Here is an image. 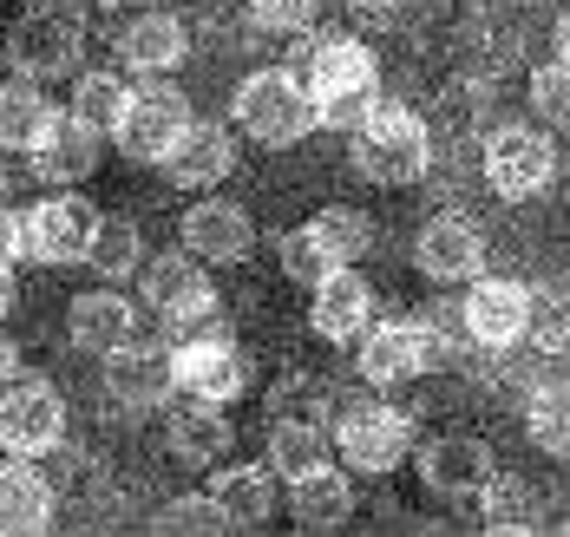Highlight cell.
Masks as SVG:
<instances>
[{"label":"cell","instance_id":"cell-1","mask_svg":"<svg viewBox=\"0 0 570 537\" xmlns=\"http://www.w3.org/2000/svg\"><path fill=\"white\" fill-rule=\"evenodd\" d=\"M308 106H315V125L328 131H354L381 106V60L354 40V33H328L308 47Z\"/></svg>","mask_w":570,"mask_h":537},{"label":"cell","instance_id":"cell-2","mask_svg":"<svg viewBox=\"0 0 570 537\" xmlns=\"http://www.w3.org/2000/svg\"><path fill=\"white\" fill-rule=\"evenodd\" d=\"M347 165L354 178L381 183V190H400V183H420L426 165H433V131L420 112H406L394 99H381L367 119L347 131Z\"/></svg>","mask_w":570,"mask_h":537},{"label":"cell","instance_id":"cell-3","mask_svg":"<svg viewBox=\"0 0 570 537\" xmlns=\"http://www.w3.org/2000/svg\"><path fill=\"white\" fill-rule=\"evenodd\" d=\"M86 53V7L79 0H27L7 27V66L20 79L53 86Z\"/></svg>","mask_w":570,"mask_h":537},{"label":"cell","instance_id":"cell-4","mask_svg":"<svg viewBox=\"0 0 570 537\" xmlns=\"http://www.w3.org/2000/svg\"><path fill=\"white\" fill-rule=\"evenodd\" d=\"M229 112H236V125H243L256 145H302L308 125H315L308 86H302L288 66H263V72H249V79L236 86Z\"/></svg>","mask_w":570,"mask_h":537},{"label":"cell","instance_id":"cell-5","mask_svg":"<svg viewBox=\"0 0 570 537\" xmlns=\"http://www.w3.org/2000/svg\"><path fill=\"white\" fill-rule=\"evenodd\" d=\"M453 360V335L426 315V321H367L361 335V374L367 380H413V374H433Z\"/></svg>","mask_w":570,"mask_h":537},{"label":"cell","instance_id":"cell-6","mask_svg":"<svg viewBox=\"0 0 570 537\" xmlns=\"http://www.w3.org/2000/svg\"><path fill=\"white\" fill-rule=\"evenodd\" d=\"M184 125H190V99L177 92L171 72H165V79L131 86V99H125V112H118V125H112V145L131 165H158Z\"/></svg>","mask_w":570,"mask_h":537},{"label":"cell","instance_id":"cell-7","mask_svg":"<svg viewBox=\"0 0 570 537\" xmlns=\"http://www.w3.org/2000/svg\"><path fill=\"white\" fill-rule=\"evenodd\" d=\"M138 296H145V308H151L158 321H171V328H184V335L217 328V321H210V315H217L210 276H204V262H197L190 249L145 262V269H138Z\"/></svg>","mask_w":570,"mask_h":537},{"label":"cell","instance_id":"cell-8","mask_svg":"<svg viewBox=\"0 0 570 537\" xmlns=\"http://www.w3.org/2000/svg\"><path fill=\"white\" fill-rule=\"evenodd\" d=\"M59 439H66V400H59L53 380H13L0 394V453L13 459H47Z\"/></svg>","mask_w":570,"mask_h":537},{"label":"cell","instance_id":"cell-9","mask_svg":"<svg viewBox=\"0 0 570 537\" xmlns=\"http://www.w3.org/2000/svg\"><path fill=\"white\" fill-rule=\"evenodd\" d=\"M335 453H342V466L354 473H394L400 459L413 453V426L400 407H381V400H354L342 407V426H335Z\"/></svg>","mask_w":570,"mask_h":537},{"label":"cell","instance_id":"cell-10","mask_svg":"<svg viewBox=\"0 0 570 537\" xmlns=\"http://www.w3.org/2000/svg\"><path fill=\"white\" fill-rule=\"evenodd\" d=\"M551 178H558V145H551V131H538V125H505V131H492V145H485V183H492L505 203L538 197Z\"/></svg>","mask_w":570,"mask_h":537},{"label":"cell","instance_id":"cell-11","mask_svg":"<svg viewBox=\"0 0 570 537\" xmlns=\"http://www.w3.org/2000/svg\"><path fill=\"white\" fill-rule=\"evenodd\" d=\"M92 230H99V210L79 190H47V203L27 210V256L47 269H72V262H86Z\"/></svg>","mask_w":570,"mask_h":537},{"label":"cell","instance_id":"cell-12","mask_svg":"<svg viewBox=\"0 0 570 537\" xmlns=\"http://www.w3.org/2000/svg\"><path fill=\"white\" fill-rule=\"evenodd\" d=\"M171 374H177V387H184L190 400H217V407H229V400L249 387V360H243V348L224 341L217 328L184 335V341L171 348Z\"/></svg>","mask_w":570,"mask_h":537},{"label":"cell","instance_id":"cell-13","mask_svg":"<svg viewBox=\"0 0 570 537\" xmlns=\"http://www.w3.org/2000/svg\"><path fill=\"white\" fill-rule=\"evenodd\" d=\"M27 158H33V178L47 183V190H72V183H86L92 171H99V158H106V131L86 125L79 112H53L47 131L27 145Z\"/></svg>","mask_w":570,"mask_h":537},{"label":"cell","instance_id":"cell-14","mask_svg":"<svg viewBox=\"0 0 570 537\" xmlns=\"http://www.w3.org/2000/svg\"><path fill=\"white\" fill-rule=\"evenodd\" d=\"M524 315H531V289L524 282H505V276H472L465 296H459L465 341H479V348H512V341H524Z\"/></svg>","mask_w":570,"mask_h":537},{"label":"cell","instance_id":"cell-15","mask_svg":"<svg viewBox=\"0 0 570 537\" xmlns=\"http://www.w3.org/2000/svg\"><path fill=\"white\" fill-rule=\"evenodd\" d=\"M308 328L328 341V348H354L361 335H367V321H374V289H367V276L354 269V262H335L315 289H308Z\"/></svg>","mask_w":570,"mask_h":537},{"label":"cell","instance_id":"cell-16","mask_svg":"<svg viewBox=\"0 0 570 537\" xmlns=\"http://www.w3.org/2000/svg\"><path fill=\"white\" fill-rule=\"evenodd\" d=\"M177 394L171 374V348H145V341H125L106 355V400L125 414H158Z\"/></svg>","mask_w":570,"mask_h":537},{"label":"cell","instance_id":"cell-17","mask_svg":"<svg viewBox=\"0 0 570 537\" xmlns=\"http://www.w3.org/2000/svg\"><path fill=\"white\" fill-rule=\"evenodd\" d=\"M413 262H420V276H433V282H472V276H485V230L472 223V217H433L420 242H413Z\"/></svg>","mask_w":570,"mask_h":537},{"label":"cell","instance_id":"cell-18","mask_svg":"<svg viewBox=\"0 0 570 537\" xmlns=\"http://www.w3.org/2000/svg\"><path fill=\"white\" fill-rule=\"evenodd\" d=\"M184 53H190V33H184V20L165 13V7H138V13L118 27V60L131 66V72H145V79L177 72Z\"/></svg>","mask_w":570,"mask_h":537},{"label":"cell","instance_id":"cell-19","mask_svg":"<svg viewBox=\"0 0 570 537\" xmlns=\"http://www.w3.org/2000/svg\"><path fill=\"white\" fill-rule=\"evenodd\" d=\"M177 242H184L197 262H243V256H249V242H256V223H249V210H243V203L210 197V203H190V210H184Z\"/></svg>","mask_w":570,"mask_h":537},{"label":"cell","instance_id":"cell-20","mask_svg":"<svg viewBox=\"0 0 570 537\" xmlns=\"http://www.w3.org/2000/svg\"><path fill=\"white\" fill-rule=\"evenodd\" d=\"M420 485L440 491V498H472L492 485V446L472 439V432H440L426 453H420Z\"/></svg>","mask_w":570,"mask_h":537},{"label":"cell","instance_id":"cell-21","mask_svg":"<svg viewBox=\"0 0 570 537\" xmlns=\"http://www.w3.org/2000/svg\"><path fill=\"white\" fill-rule=\"evenodd\" d=\"M66 335H72V348L79 355H112V348H125L131 335H138V308L118 296L112 282H99V289H86V296H72V308H66Z\"/></svg>","mask_w":570,"mask_h":537},{"label":"cell","instance_id":"cell-22","mask_svg":"<svg viewBox=\"0 0 570 537\" xmlns=\"http://www.w3.org/2000/svg\"><path fill=\"white\" fill-rule=\"evenodd\" d=\"M158 165H165V178H171L177 190H210V183H224L229 171H236V145H229L224 125L190 119L171 138V151H165Z\"/></svg>","mask_w":570,"mask_h":537},{"label":"cell","instance_id":"cell-23","mask_svg":"<svg viewBox=\"0 0 570 537\" xmlns=\"http://www.w3.org/2000/svg\"><path fill=\"white\" fill-rule=\"evenodd\" d=\"M210 505L224 531H263L276 518V473L269 466H224L210 478Z\"/></svg>","mask_w":570,"mask_h":537},{"label":"cell","instance_id":"cell-24","mask_svg":"<svg viewBox=\"0 0 570 537\" xmlns=\"http://www.w3.org/2000/svg\"><path fill=\"white\" fill-rule=\"evenodd\" d=\"M165 439H171V453L184 466H224L229 446H236V426L217 400H190V407H177L171 426H165Z\"/></svg>","mask_w":570,"mask_h":537},{"label":"cell","instance_id":"cell-25","mask_svg":"<svg viewBox=\"0 0 570 537\" xmlns=\"http://www.w3.org/2000/svg\"><path fill=\"white\" fill-rule=\"evenodd\" d=\"M288 518H295V531H342L347 518H354V485H347V473L322 466V473L295 478L288 485Z\"/></svg>","mask_w":570,"mask_h":537},{"label":"cell","instance_id":"cell-26","mask_svg":"<svg viewBox=\"0 0 570 537\" xmlns=\"http://www.w3.org/2000/svg\"><path fill=\"white\" fill-rule=\"evenodd\" d=\"M53 531V485L33 466H0V537Z\"/></svg>","mask_w":570,"mask_h":537},{"label":"cell","instance_id":"cell-27","mask_svg":"<svg viewBox=\"0 0 570 537\" xmlns=\"http://www.w3.org/2000/svg\"><path fill=\"white\" fill-rule=\"evenodd\" d=\"M53 119V99H47V86L40 79H0V145L7 151H27L40 131Z\"/></svg>","mask_w":570,"mask_h":537},{"label":"cell","instance_id":"cell-28","mask_svg":"<svg viewBox=\"0 0 570 537\" xmlns=\"http://www.w3.org/2000/svg\"><path fill=\"white\" fill-rule=\"evenodd\" d=\"M322 466H328V432L315 419H276L269 426V473L283 478V485L322 473Z\"/></svg>","mask_w":570,"mask_h":537},{"label":"cell","instance_id":"cell-29","mask_svg":"<svg viewBox=\"0 0 570 537\" xmlns=\"http://www.w3.org/2000/svg\"><path fill=\"white\" fill-rule=\"evenodd\" d=\"M86 269H99V282H125L145 269V237L131 217H99L92 230V249H86Z\"/></svg>","mask_w":570,"mask_h":537},{"label":"cell","instance_id":"cell-30","mask_svg":"<svg viewBox=\"0 0 570 537\" xmlns=\"http://www.w3.org/2000/svg\"><path fill=\"white\" fill-rule=\"evenodd\" d=\"M308 237L322 242L328 262H361V256L374 249V223H367V210H354V203H328V210H315Z\"/></svg>","mask_w":570,"mask_h":537},{"label":"cell","instance_id":"cell-31","mask_svg":"<svg viewBox=\"0 0 570 537\" xmlns=\"http://www.w3.org/2000/svg\"><path fill=\"white\" fill-rule=\"evenodd\" d=\"M524 432H531L538 453L570 459V380H544V387L531 394V407H524Z\"/></svg>","mask_w":570,"mask_h":537},{"label":"cell","instance_id":"cell-32","mask_svg":"<svg viewBox=\"0 0 570 537\" xmlns=\"http://www.w3.org/2000/svg\"><path fill=\"white\" fill-rule=\"evenodd\" d=\"M125 99H131V86L118 79V72H79V86H72V106L66 112H79L86 125H99L106 138H112V125H118V112H125Z\"/></svg>","mask_w":570,"mask_h":537},{"label":"cell","instance_id":"cell-33","mask_svg":"<svg viewBox=\"0 0 570 537\" xmlns=\"http://www.w3.org/2000/svg\"><path fill=\"white\" fill-rule=\"evenodd\" d=\"M524 341H538V348L564 355V348H570V308H564V296H551V289H531V315H524Z\"/></svg>","mask_w":570,"mask_h":537},{"label":"cell","instance_id":"cell-34","mask_svg":"<svg viewBox=\"0 0 570 537\" xmlns=\"http://www.w3.org/2000/svg\"><path fill=\"white\" fill-rule=\"evenodd\" d=\"M531 106L551 131H570V60H551L531 72Z\"/></svg>","mask_w":570,"mask_h":537},{"label":"cell","instance_id":"cell-35","mask_svg":"<svg viewBox=\"0 0 570 537\" xmlns=\"http://www.w3.org/2000/svg\"><path fill=\"white\" fill-rule=\"evenodd\" d=\"M328 269H335V262L322 256V242L308 237V223H302V230H288V237H283V276L295 282V289H315V282H322Z\"/></svg>","mask_w":570,"mask_h":537},{"label":"cell","instance_id":"cell-36","mask_svg":"<svg viewBox=\"0 0 570 537\" xmlns=\"http://www.w3.org/2000/svg\"><path fill=\"white\" fill-rule=\"evenodd\" d=\"M158 531H224L210 491H190V498H165L158 505Z\"/></svg>","mask_w":570,"mask_h":537},{"label":"cell","instance_id":"cell-37","mask_svg":"<svg viewBox=\"0 0 570 537\" xmlns=\"http://www.w3.org/2000/svg\"><path fill=\"white\" fill-rule=\"evenodd\" d=\"M322 13V0H249V20L269 33H308Z\"/></svg>","mask_w":570,"mask_h":537},{"label":"cell","instance_id":"cell-38","mask_svg":"<svg viewBox=\"0 0 570 537\" xmlns=\"http://www.w3.org/2000/svg\"><path fill=\"white\" fill-rule=\"evenodd\" d=\"M27 256V217L0 210V262H20Z\"/></svg>","mask_w":570,"mask_h":537},{"label":"cell","instance_id":"cell-39","mask_svg":"<svg viewBox=\"0 0 570 537\" xmlns=\"http://www.w3.org/2000/svg\"><path fill=\"white\" fill-rule=\"evenodd\" d=\"M13 380H20V348H13V341L0 335V394H7Z\"/></svg>","mask_w":570,"mask_h":537},{"label":"cell","instance_id":"cell-40","mask_svg":"<svg viewBox=\"0 0 570 537\" xmlns=\"http://www.w3.org/2000/svg\"><path fill=\"white\" fill-rule=\"evenodd\" d=\"M13 301H20V282H13V262H0V321L13 315Z\"/></svg>","mask_w":570,"mask_h":537},{"label":"cell","instance_id":"cell-41","mask_svg":"<svg viewBox=\"0 0 570 537\" xmlns=\"http://www.w3.org/2000/svg\"><path fill=\"white\" fill-rule=\"evenodd\" d=\"M551 40H558V60H570V13L558 20V33H551Z\"/></svg>","mask_w":570,"mask_h":537},{"label":"cell","instance_id":"cell-42","mask_svg":"<svg viewBox=\"0 0 570 537\" xmlns=\"http://www.w3.org/2000/svg\"><path fill=\"white\" fill-rule=\"evenodd\" d=\"M354 13H387V7H400V0H347Z\"/></svg>","mask_w":570,"mask_h":537},{"label":"cell","instance_id":"cell-43","mask_svg":"<svg viewBox=\"0 0 570 537\" xmlns=\"http://www.w3.org/2000/svg\"><path fill=\"white\" fill-rule=\"evenodd\" d=\"M138 7H165V0H138Z\"/></svg>","mask_w":570,"mask_h":537},{"label":"cell","instance_id":"cell-44","mask_svg":"<svg viewBox=\"0 0 570 537\" xmlns=\"http://www.w3.org/2000/svg\"><path fill=\"white\" fill-rule=\"evenodd\" d=\"M0 190H7V165H0Z\"/></svg>","mask_w":570,"mask_h":537},{"label":"cell","instance_id":"cell-45","mask_svg":"<svg viewBox=\"0 0 570 537\" xmlns=\"http://www.w3.org/2000/svg\"><path fill=\"white\" fill-rule=\"evenodd\" d=\"M564 355H570V348H564Z\"/></svg>","mask_w":570,"mask_h":537}]
</instances>
